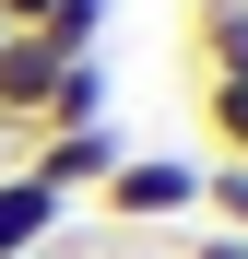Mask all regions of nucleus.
<instances>
[{"label": "nucleus", "mask_w": 248, "mask_h": 259, "mask_svg": "<svg viewBox=\"0 0 248 259\" xmlns=\"http://www.w3.org/2000/svg\"><path fill=\"white\" fill-rule=\"evenodd\" d=\"M118 153H130L118 118H95V130H36V142H24V177L48 189V200H95V189L118 177Z\"/></svg>", "instance_id": "nucleus-1"}, {"label": "nucleus", "mask_w": 248, "mask_h": 259, "mask_svg": "<svg viewBox=\"0 0 248 259\" xmlns=\"http://www.w3.org/2000/svg\"><path fill=\"white\" fill-rule=\"evenodd\" d=\"M107 224H178V212H201V165L189 153H118V177L95 189Z\"/></svg>", "instance_id": "nucleus-2"}, {"label": "nucleus", "mask_w": 248, "mask_h": 259, "mask_svg": "<svg viewBox=\"0 0 248 259\" xmlns=\"http://www.w3.org/2000/svg\"><path fill=\"white\" fill-rule=\"evenodd\" d=\"M59 48L48 35H0V142H36L48 130V95H59Z\"/></svg>", "instance_id": "nucleus-3"}, {"label": "nucleus", "mask_w": 248, "mask_h": 259, "mask_svg": "<svg viewBox=\"0 0 248 259\" xmlns=\"http://www.w3.org/2000/svg\"><path fill=\"white\" fill-rule=\"evenodd\" d=\"M189 59L201 82H248V0H189Z\"/></svg>", "instance_id": "nucleus-4"}, {"label": "nucleus", "mask_w": 248, "mask_h": 259, "mask_svg": "<svg viewBox=\"0 0 248 259\" xmlns=\"http://www.w3.org/2000/svg\"><path fill=\"white\" fill-rule=\"evenodd\" d=\"M59 224H71V200H48V189L24 177V165H0V259H24V247H48Z\"/></svg>", "instance_id": "nucleus-5"}, {"label": "nucleus", "mask_w": 248, "mask_h": 259, "mask_svg": "<svg viewBox=\"0 0 248 259\" xmlns=\"http://www.w3.org/2000/svg\"><path fill=\"white\" fill-rule=\"evenodd\" d=\"M201 130L225 165H248V82H201Z\"/></svg>", "instance_id": "nucleus-6"}, {"label": "nucleus", "mask_w": 248, "mask_h": 259, "mask_svg": "<svg viewBox=\"0 0 248 259\" xmlns=\"http://www.w3.org/2000/svg\"><path fill=\"white\" fill-rule=\"evenodd\" d=\"M36 35H48L59 59H95V35H107V0H59V12L36 24Z\"/></svg>", "instance_id": "nucleus-7"}, {"label": "nucleus", "mask_w": 248, "mask_h": 259, "mask_svg": "<svg viewBox=\"0 0 248 259\" xmlns=\"http://www.w3.org/2000/svg\"><path fill=\"white\" fill-rule=\"evenodd\" d=\"M201 212L213 236H248V165H201Z\"/></svg>", "instance_id": "nucleus-8"}, {"label": "nucleus", "mask_w": 248, "mask_h": 259, "mask_svg": "<svg viewBox=\"0 0 248 259\" xmlns=\"http://www.w3.org/2000/svg\"><path fill=\"white\" fill-rule=\"evenodd\" d=\"M48 12H59V0H0V24H12V35H36Z\"/></svg>", "instance_id": "nucleus-9"}, {"label": "nucleus", "mask_w": 248, "mask_h": 259, "mask_svg": "<svg viewBox=\"0 0 248 259\" xmlns=\"http://www.w3.org/2000/svg\"><path fill=\"white\" fill-rule=\"evenodd\" d=\"M178 259H248V236H189Z\"/></svg>", "instance_id": "nucleus-10"}, {"label": "nucleus", "mask_w": 248, "mask_h": 259, "mask_svg": "<svg viewBox=\"0 0 248 259\" xmlns=\"http://www.w3.org/2000/svg\"><path fill=\"white\" fill-rule=\"evenodd\" d=\"M0 35H12V24H0Z\"/></svg>", "instance_id": "nucleus-11"}]
</instances>
